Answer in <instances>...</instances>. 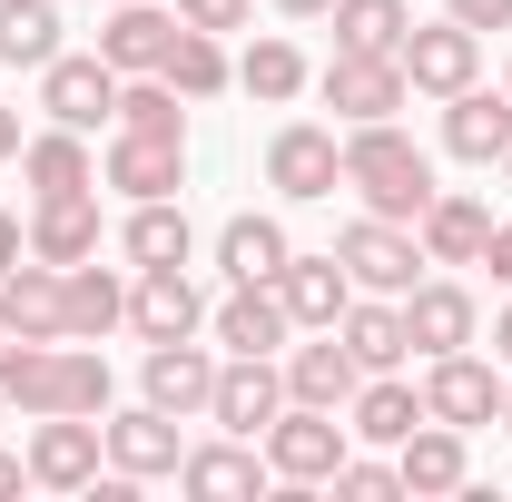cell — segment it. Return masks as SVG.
<instances>
[{
    "instance_id": "obj_1",
    "label": "cell",
    "mask_w": 512,
    "mask_h": 502,
    "mask_svg": "<svg viewBox=\"0 0 512 502\" xmlns=\"http://www.w3.org/2000/svg\"><path fill=\"white\" fill-rule=\"evenodd\" d=\"M345 188L365 197V217L414 227V217L434 207V158H424L394 119H365V128H345Z\"/></svg>"
},
{
    "instance_id": "obj_2",
    "label": "cell",
    "mask_w": 512,
    "mask_h": 502,
    "mask_svg": "<svg viewBox=\"0 0 512 502\" xmlns=\"http://www.w3.org/2000/svg\"><path fill=\"white\" fill-rule=\"evenodd\" d=\"M355 453V424H335V404H286L276 424H266V473L276 483H335V463Z\"/></svg>"
},
{
    "instance_id": "obj_3",
    "label": "cell",
    "mask_w": 512,
    "mask_h": 502,
    "mask_svg": "<svg viewBox=\"0 0 512 502\" xmlns=\"http://www.w3.org/2000/svg\"><path fill=\"white\" fill-rule=\"evenodd\" d=\"M316 89H325V109H335L345 128H365V119H394V109L414 99V79H404V60H384V50H335Z\"/></svg>"
},
{
    "instance_id": "obj_4",
    "label": "cell",
    "mask_w": 512,
    "mask_h": 502,
    "mask_svg": "<svg viewBox=\"0 0 512 502\" xmlns=\"http://www.w3.org/2000/svg\"><path fill=\"white\" fill-rule=\"evenodd\" d=\"M424 414L453 424V434H473V424H503V375L483 365V355H424Z\"/></svg>"
},
{
    "instance_id": "obj_5",
    "label": "cell",
    "mask_w": 512,
    "mask_h": 502,
    "mask_svg": "<svg viewBox=\"0 0 512 502\" xmlns=\"http://www.w3.org/2000/svg\"><path fill=\"white\" fill-rule=\"evenodd\" d=\"M276 414H286V365H276V355H227V365H217V394H207V424L256 443Z\"/></svg>"
},
{
    "instance_id": "obj_6",
    "label": "cell",
    "mask_w": 512,
    "mask_h": 502,
    "mask_svg": "<svg viewBox=\"0 0 512 502\" xmlns=\"http://www.w3.org/2000/svg\"><path fill=\"white\" fill-rule=\"evenodd\" d=\"M266 188L276 197H296V207H306V197H335L345 188V138H335V128H276V138H266Z\"/></svg>"
},
{
    "instance_id": "obj_7",
    "label": "cell",
    "mask_w": 512,
    "mask_h": 502,
    "mask_svg": "<svg viewBox=\"0 0 512 502\" xmlns=\"http://www.w3.org/2000/svg\"><path fill=\"white\" fill-rule=\"evenodd\" d=\"M335 256H345V276H355L365 296H404L414 266H424V237H404L394 217H355V227L335 237Z\"/></svg>"
},
{
    "instance_id": "obj_8",
    "label": "cell",
    "mask_w": 512,
    "mask_h": 502,
    "mask_svg": "<svg viewBox=\"0 0 512 502\" xmlns=\"http://www.w3.org/2000/svg\"><path fill=\"white\" fill-rule=\"evenodd\" d=\"M404 79L424 89V99H453V89H473V69H483V30H463V20H434V30H404Z\"/></svg>"
},
{
    "instance_id": "obj_9",
    "label": "cell",
    "mask_w": 512,
    "mask_h": 502,
    "mask_svg": "<svg viewBox=\"0 0 512 502\" xmlns=\"http://www.w3.org/2000/svg\"><path fill=\"white\" fill-rule=\"evenodd\" d=\"M99 424L89 414H40V434H30V483H50V493H89L99 483Z\"/></svg>"
},
{
    "instance_id": "obj_10",
    "label": "cell",
    "mask_w": 512,
    "mask_h": 502,
    "mask_svg": "<svg viewBox=\"0 0 512 502\" xmlns=\"http://www.w3.org/2000/svg\"><path fill=\"white\" fill-rule=\"evenodd\" d=\"M40 109H50V119L60 128H99V119H119V69L99 60V50H89V60H50L40 69Z\"/></svg>"
},
{
    "instance_id": "obj_11",
    "label": "cell",
    "mask_w": 512,
    "mask_h": 502,
    "mask_svg": "<svg viewBox=\"0 0 512 502\" xmlns=\"http://www.w3.org/2000/svg\"><path fill=\"white\" fill-rule=\"evenodd\" d=\"M128 325L148 335V345H178L207 325V296L188 286V266H138V286H128Z\"/></svg>"
},
{
    "instance_id": "obj_12",
    "label": "cell",
    "mask_w": 512,
    "mask_h": 502,
    "mask_svg": "<svg viewBox=\"0 0 512 502\" xmlns=\"http://www.w3.org/2000/svg\"><path fill=\"white\" fill-rule=\"evenodd\" d=\"M355 384H365V365H355V345L335 335V325H316V345H286V404H355Z\"/></svg>"
},
{
    "instance_id": "obj_13",
    "label": "cell",
    "mask_w": 512,
    "mask_h": 502,
    "mask_svg": "<svg viewBox=\"0 0 512 502\" xmlns=\"http://www.w3.org/2000/svg\"><path fill=\"white\" fill-rule=\"evenodd\" d=\"M30 256L40 266H79V256H99V188H60L30 207Z\"/></svg>"
},
{
    "instance_id": "obj_14",
    "label": "cell",
    "mask_w": 512,
    "mask_h": 502,
    "mask_svg": "<svg viewBox=\"0 0 512 502\" xmlns=\"http://www.w3.org/2000/svg\"><path fill=\"white\" fill-rule=\"evenodd\" d=\"M0 325H10V335L60 345V335H69V286H60V266H40V256H30V266H10V276H0Z\"/></svg>"
},
{
    "instance_id": "obj_15",
    "label": "cell",
    "mask_w": 512,
    "mask_h": 502,
    "mask_svg": "<svg viewBox=\"0 0 512 502\" xmlns=\"http://www.w3.org/2000/svg\"><path fill=\"white\" fill-rule=\"evenodd\" d=\"M109 188H119L128 207H138V197H178V188H188V138H138V128H119Z\"/></svg>"
},
{
    "instance_id": "obj_16",
    "label": "cell",
    "mask_w": 512,
    "mask_h": 502,
    "mask_svg": "<svg viewBox=\"0 0 512 502\" xmlns=\"http://www.w3.org/2000/svg\"><path fill=\"white\" fill-rule=\"evenodd\" d=\"M109 434V463H119L128 483H158V473H178L188 463V443H178V414H158V404H138L119 424H99Z\"/></svg>"
},
{
    "instance_id": "obj_17",
    "label": "cell",
    "mask_w": 512,
    "mask_h": 502,
    "mask_svg": "<svg viewBox=\"0 0 512 502\" xmlns=\"http://www.w3.org/2000/svg\"><path fill=\"white\" fill-rule=\"evenodd\" d=\"M394 306H404V345H414V355H453V345H473V296H463L453 276L404 286Z\"/></svg>"
},
{
    "instance_id": "obj_18",
    "label": "cell",
    "mask_w": 512,
    "mask_h": 502,
    "mask_svg": "<svg viewBox=\"0 0 512 502\" xmlns=\"http://www.w3.org/2000/svg\"><path fill=\"white\" fill-rule=\"evenodd\" d=\"M207 394H217V355L197 345V335H178V345H148V404L158 414H207Z\"/></svg>"
},
{
    "instance_id": "obj_19",
    "label": "cell",
    "mask_w": 512,
    "mask_h": 502,
    "mask_svg": "<svg viewBox=\"0 0 512 502\" xmlns=\"http://www.w3.org/2000/svg\"><path fill=\"white\" fill-rule=\"evenodd\" d=\"M414 237H424V266H483L493 207H483V197H453V188H434V207L414 217Z\"/></svg>"
},
{
    "instance_id": "obj_20",
    "label": "cell",
    "mask_w": 512,
    "mask_h": 502,
    "mask_svg": "<svg viewBox=\"0 0 512 502\" xmlns=\"http://www.w3.org/2000/svg\"><path fill=\"white\" fill-rule=\"evenodd\" d=\"M168 40H178V10H148V0H109V30H99V60L138 79V69L168 60Z\"/></svg>"
},
{
    "instance_id": "obj_21",
    "label": "cell",
    "mask_w": 512,
    "mask_h": 502,
    "mask_svg": "<svg viewBox=\"0 0 512 502\" xmlns=\"http://www.w3.org/2000/svg\"><path fill=\"white\" fill-rule=\"evenodd\" d=\"M276 296L316 335V325H335V315L355 306V276H345V256H286V266H276Z\"/></svg>"
},
{
    "instance_id": "obj_22",
    "label": "cell",
    "mask_w": 512,
    "mask_h": 502,
    "mask_svg": "<svg viewBox=\"0 0 512 502\" xmlns=\"http://www.w3.org/2000/svg\"><path fill=\"white\" fill-rule=\"evenodd\" d=\"M444 148L473 158V168H493V158L512 148V99L503 89H453L444 99Z\"/></svg>"
},
{
    "instance_id": "obj_23",
    "label": "cell",
    "mask_w": 512,
    "mask_h": 502,
    "mask_svg": "<svg viewBox=\"0 0 512 502\" xmlns=\"http://www.w3.org/2000/svg\"><path fill=\"white\" fill-rule=\"evenodd\" d=\"M394 473H404V493H463V473H473V463H463V434L424 414L414 434L394 443Z\"/></svg>"
},
{
    "instance_id": "obj_24",
    "label": "cell",
    "mask_w": 512,
    "mask_h": 502,
    "mask_svg": "<svg viewBox=\"0 0 512 502\" xmlns=\"http://www.w3.org/2000/svg\"><path fill=\"white\" fill-rule=\"evenodd\" d=\"M286 335H296V315H286L276 286H237V296L217 306V345H227V355H276Z\"/></svg>"
},
{
    "instance_id": "obj_25",
    "label": "cell",
    "mask_w": 512,
    "mask_h": 502,
    "mask_svg": "<svg viewBox=\"0 0 512 502\" xmlns=\"http://www.w3.org/2000/svg\"><path fill=\"white\" fill-rule=\"evenodd\" d=\"M286 227H276V217H227V227H217V276H227V286H276V266H286Z\"/></svg>"
},
{
    "instance_id": "obj_26",
    "label": "cell",
    "mask_w": 512,
    "mask_h": 502,
    "mask_svg": "<svg viewBox=\"0 0 512 502\" xmlns=\"http://www.w3.org/2000/svg\"><path fill=\"white\" fill-rule=\"evenodd\" d=\"M20 178L40 197H60V188H99V168H89V128H40V138H20Z\"/></svg>"
},
{
    "instance_id": "obj_27",
    "label": "cell",
    "mask_w": 512,
    "mask_h": 502,
    "mask_svg": "<svg viewBox=\"0 0 512 502\" xmlns=\"http://www.w3.org/2000/svg\"><path fill=\"white\" fill-rule=\"evenodd\" d=\"M178 483H188L197 502H247L256 483H266V463L247 453V434H227V443H197L188 463H178Z\"/></svg>"
},
{
    "instance_id": "obj_28",
    "label": "cell",
    "mask_w": 512,
    "mask_h": 502,
    "mask_svg": "<svg viewBox=\"0 0 512 502\" xmlns=\"http://www.w3.org/2000/svg\"><path fill=\"white\" fill-rule=\"evenodd\" d=\"M119 247H128V266H188V207L178 197H138L128 207V227H119Z\"/></svg>"
},
{
    "instance_id": "obj_29",
    "label": "cell",
    "mask_w": 512,
    "mask_h": 502,
    "mask_svg": "<svg viewBox=\"0 0 512 502\" xmlns=\"http://www.w3.org/2000/svg\"><path fill=\"white\" fill-rule=\"evenodd\" d=\"M60 286H69V335L79 345H99L109 325H128V286L99 266V256H79V266H60Z\"/></svg>"
},
{
    "instance_id": "obj_30",
    "label": "cell",
    "mask_w": 512,
    "mask_h": 502,
    "mask_svg": "<svg viewBox=\"0 0 512 502\" xmlns=\"http://www.w3.org/2000/svg\"><path fill=\"white\" fill-rule=\"evenodd\" d=\"M345 424H355V443H404L414 424H424V394L394 375H365L355 384V404H345Z\"/></svg>"
},
{
    "instance_id": "obj_31",
    "label": "cell",
    "mask_w": 512,
    "mask_h": 502,
    "mask_svg": "<svg viewBox=\"0 0 512 502\" xmlns=\"http://www.w3.org/2000/svg\"><path fill=\"white\" fill-rule=\"evenodd\" d=\"M158 79H168L178 99H217V89H227L237 69H227V50H217V30H188V20H178V40H168Z\"/></svg>"
},
{
    "instance_id": "obj_32",
    "label": "cell",
    "mask_w": 512,
    "mask_h": 502,
    "mask_svg": "<svg viewBox=\"0 0 512 502\" xmlns=\"http://www.w3.org/2000/svg\"><path fill=\"white\" fill-rule=\"evenodd\" d=\"M0 60L10 69L60 60V0H0Z\"/></svg>"
},
{
    "instance_id": "obj_33",
    "label": "cell",
    "mask_w": 512,
    "mask_h": 502,
    "mask_svg": "<svg viewBox=\"0 0 512 502\" xmlns=\"http://www.w3.org/2000/svg\"><path fill=\"white\" fill-rule=\"evenodd\" d=\"M335 335L355 345L365 375H394V365L414 355V345H404V306H345V315H335Z\"/></svg>"
},
{
    "instance_id": "obj_34",
    "label": "cell",
    "mask_w": 512,
    "mask_h": 502,
    "mask_svg": "<svg viewBox=\"0 0 512 502\" xmlns=\"http://www.w3.org/2000/svg\"><path fill=\"white\" fill-rule=\"evenodd\" d=\"M325 20H335V50H384V60H394V50H404V30H414V10H404V0H335Z\"/></svg>"
},
{
    "instance_id": "obj_35",
    "label": "cell",
    "mask_w": 512,
    "mask_h": 502,
    "mask_svg": "<svg viewBox=\"0 0 512 502\" xmlns=\"http://www.w3.org/2000/svg\"><path fill=\"white\" fill-rule=\"evenodd\" d=\"M119 128H138V138H188V109H178V89L158 69H138V79H119Z\"/></svg>"
},
{
    "instance_id": "obj_36",
    "label": "cell",
    "mask_w": 512,
    "mask_h": 502,
    "mask_svg": "<svg viewBox=\"0 0 512 502\" xmlns=\"http://www.w3.org/2000/svg\"><path fill=\"white\" fill-rule=\"evenodd\" d=\"M237 89L266 99V109H286L296 89H306V60H296V40H256L247 60H237Z\"/></svg>"
},
{
    "instance_id": "obj_37",
    "label": "cell",
    "mask_w": 512,
    "mask_h": 502,
    "mask_svg": "<svg viewBox=\"0 0 512 502\" xmlns=\"http://www.w3.org/2000/svg\"><path fill=\"white\" fill-rule=\"evenodd\" d=\"M335 493H345V502H394V493H404V473H394V463H365V453H345V463H335Z\"/></svg>"
},
{
    "instance_id": "obj_38",
    "label": "cell",
    "mask_w": 512,
    "mask_h": 502,
    "mask_svg": "<svg viewBox=\"0 0 512 502\" xmlns=\"http://www.w3.org/2000/svg\"><path fill=\"white\" fill-rule=\"evenodd\" d=\"M188 30H247V0H178Z\"/></svg>"
},
{
    "instance_id": "obj_39",
    "label": "cell",
    "mask_w": 512,
    "mask_h": 502,
    "mask_svg": "<svg viewBox=\"0 0 512 502\" xmlns=\"http://www.w3.org/2000/svg\"><path fill=\"white\" fill-rule=\"evenodd\" d=\"M444 20H463V30H512V0H444Z\"/></svg>"
},
{
    "instance_id": "obj_40",
    "label": "cell",
    "mask_w": 512,
    "mask_h": 502,
    "mask_svg": "<svg viewBox=\"0 0 512 502\" xmlns=\"http://www.w3.org/2000/svg\"><path fill=\"white\" fill-rule=\"evenodd\" d=\"M483 266H493V276L512 286V227H493V237H483Z\"/></svg>"
},
{
    "instance_id": "obj_41",
    "label": "cell",
    "mask_w": 512,
    "mask_h": 502,
    "mask_svg": "<svg viewBox=\"0 0 512 502\" xmlns=\"http://www.w3.org/2000/svg\"><path fill=\"white\" fill-rule=\"evenodd\" d=\"M20 266V217H0V276Z\"/></svg>"
},
{
    "instance_id": "obj_42",
    "label": "cell",
    "mask_w": 512,
    "mask_h": 502,
    "mask_svg": "<svg viewBox=\"0 0 512 502\" xmlns=\"http://www.w3.org/2000/svg\"><path fill=\"white\" fill-rule=\"evenodd\" d=\"M0 158H20V109L0 99Z\"/></svg>"
},
{
    "instance_id": "obj_43",
    "label": "cell",
    "mask_w": 512,
    "mask_h": 502,
    "mask_svg": "<svg viewBox=\"0 0 512 502\" xmlns=\"http://www.w3.org/2000/svg\"><path fill=\"white\" fill-rule=\"evenodd\" d=\"M20 473H30V453H0V493H20Z\"/></svg>"
},
{
    "instance_id": "obj_44",
    "label": "cell",
    "mask_w": 512,
    "mask_h": 502,
    "mask_svg": "<svg viewBox=\"0 0 512 502\" xmlns=\"http://www.w3.org/2000/svg\"><path fill=\"white\" fill-rule=\"evenodd\" d=\"M276 10H286V20H325L335 0H276Z\"/></svg>"
},
{
    "instance_id": "obj_45",
    "label": "cell",
    "mask_w": 512,
    "mask_h": 502,
    "mask_svg": "<svg viewBox=\"0 0 512 502\" xmlns=\"http://www.w3.org/2000/svg\"><path fill=\"white\" fill-rule=\"evenodd\" d=\"M493 355H503V365H512V306H503V325H493Z\"/></svg>"
},
{
    "instance_id": "obj_46",
    "label": "cell",
    "mask_w": 512,
    "mask_h": 502,
    "mask_svg": "<svg viewBox=\"0 0 512 502\" xmlns=\"http://www.w3.org/2000/svg\"><path fill=\"white\" fill-rule=\"evenodd\" d=\"M493 168H503V188H512V148H503V158H493Z\"/></svg>"
},
{
    "instance_id": "obj_47",
    "label": "cell",
    "mask_w": 512,
    "mask_h": 502,
    "mask_svg": "<svg viewBox=\"0 0 512 502\" xmlns=\"http://www.w3.org/2000/svg\"><path fill=\"white\" fill-rule=\"evenodd\" d=\"M503 424H512V384H503Z\"/></svg>"
},
{
    "instance_id": "obj_48",
    "label": "cell",
    "mask_w": 512,
    "mask_h": 502,
    "mask_svg": "<svg viewBox=\"0 0 512 502\" xmlns=\"http://www.w3.org/2000/svg\"><path fill=\"white\" fill-rule=\"evenodd\" d=\"M503 99H512V79H503Z\"/></svg>"
},
{
    "instance_id": "obj_49",
    "label": "cell",
    "mask_w": 512,
    "mask_h": 502,
    "mask_svg": "<svg viewBox=\"0 0 512 502\" xmlns=\"http://www.w3.org/2000/svg\"><path fill=\"white\" fill-rule=\"evenodd\" d=\"M0 335H10V325H0Z\"/></svg>"
},
{
    "instance_id": "obj_50",
    "label": "cell",
    "mask_w": 512,
    "mask_h": 502,
    "mask_svg": "<svg viewBox=\"0 0 512 502\" xmlns=\"http://www.w3.org/2000/svg\"><path fill=\"white\" fill-rule=\"evenodd\" d=\"M0 414H10V404H0Z\"/></svg>"
}]
</instances>
